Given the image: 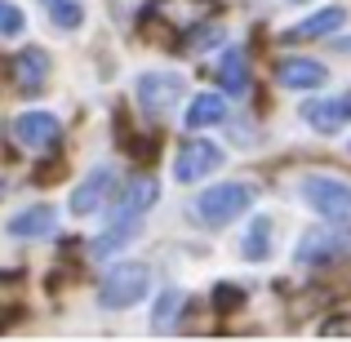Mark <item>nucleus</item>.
I'll return each mask as SVG.
<instances>
[{"label":"nucleus","instance_id":"1","mask_svg":"<svg viewBox=\"0 0 351 342\" xmlns=\"http://www.w3.org/2000/svg\"><path fill=\"white\" fill-rule=\"evenodd\" d=\"M249 209H254V187H249V182H218V187L200 191V196L191 200V218H196L200 227H214V231L236 223Z\"/></svg>","mask_w":351,"mask_h":342},{"label":"nucleus","instance_id":"2","mask_svg":"<svg viewBox=\"0 0 351 342\" xmlns=\"http://www.w3.org/2000/svg\"><path fill=\"white\" fill-rule=\"evenodd\" d=\"M152 293V267L143 262H112V271L98 280V307L129 311Z\"/></svg>","mask_w":351,"mask_h":342},{"label":"nucleus","instance_id":"3","mask_svg":"<svg viewBox=\"0 0 351 342\" xmlns=\"http://www.w3.org/2000/svg\"><path fill=\"white\" fill-rule=\"evenodd\" d=\"M298 200L311 214H320L325 223L351 227V182L325 178V173H307V178L298 182Z\"/></svg>","mask_w":351,"mask_h":342},{"label":"nucleus","instance_id":"4","mask_svg":"<svg viewBox=\"0 0 351 342\" xmlns=\"http://www.w3.org/2000/svg\"><path fill=\"white\" fill-rule=\"evenodd\" d=\"M182 94H187V76H182V71L156 67V71H143V76L134 80V98H138V107H143L152 120L169 116L173 107L182 103Z\"/></svg>","mask_w":351,"mask_h":342},{"label":"nucleus","instance_id":"5","mask_svg":"<svg viewBox=\"0 0 351 342\" xmlns=\"http://www.w3.org/2000/svg\"><path fill=\"white\" fill-rule=\"evenodd\" d=\"M223 147L209 143V138H187V143L178 147V156H173V178L178 182H205L209 173H218V164H223Z\"/></svg>","mask_w":351,"mask_h":342},{"label":"nucleus","instance_id":"6","mask_svg":"<svg viewBox=\"0 0 351 342\" xmlns=\"http://www.w3.org/2000/svg\"><path fill=\"white\" fill-rule=\"evenodd\" d=\"M112 191H116V173H112V164H94V169H89L85 178L76 182V191H71V200H67L71 218H94L98 209L112 200Z\"/></svg>","mask_w":351,"mask_h":342},{"label":"nucleus","instance_id":"7","mask_svg":"<svg viewBox=\"0 0 351 342\" xmlns=\"http://www.w3.org/2000/svg\"><path fill=\"white\" fill-rule=\"evenodd\" d=\"M298 116L307 120L316 134H343V129L351 125V89H343V94H325V98H307V103L298 107Z\"/></svg>","mask_w":351,"mask_h":342},{"label":"nucleus","instance_id":"8","mask_svg":"<svg viewBox=\"0 0 351 342\" xmlns=\"http://www.w3.org/2000/svg\"><path fill=\"white\" fill-rule=\"evenodd\" d=\"M160 200V182L152 178V173H138L134 182H129L125 191H120V200L112 205V223H125V227H143V218L152 214V205Z\"/></svg>","mask_w":351,"mask_h":342},{"label":"nucleus","instance_id":"9","mask_svg":"<svg viewBox=\"0 0 351 342\" xmlns=\"http://www.w3.org/2000/svg\"><path fill=\"white\" fill-rule=\"evenodd\" d=\"M9 138H14L18 147H27V151H49V147L62 138V125H58L53 112H23V116H14V125H9Z\"/></svg>","mask_w":351,"mask_h":342},{"label":"nucleus","instance_id":"10","mask_svg":"<svg viewBox=\"0 0 351 342\" xmlns=\"http://www.w3.org/2000/svg\"><path fill=\"white\" fill-rule=\"evenodd\" d=\"M5 231L14 240H49V236H58V209L53 205H27L5 223Z\"/></svg>","mask_w":351,"mask_h":342},{"label":"nucleus","instance_id":"11","mask_svg":"<svg viewBox=\"0 0 351 342\" xmlns=\"http://www.w3.org/2000/svg\"><path fill=\"white\" fill-rule=\"evenodd\" d=\"M347 245H351L347 231H307L293 249V258H298V267H320V262H334L338 254H347Z\"/></svg>","mask_w":351,"mask_h":342},{"label":"nucleus","instance_id":"12","mask_svg":"<svg viewBox=\"0 0 351 342\" xmlns=\"http://www.w3.org/2000/svg\"><path fill=\"white\" fill-rule=\"evenodd\" d=\"M276 80H280V89H289V94H307V89H320L329 80L325 62L316 58H285L280 67H276Z\"/></svg>","mask_w":351,"mask_h":342},{"label":"nucleus","instance_id":"13","mask_svg":"<svg viewBox=\"0 0 351 342\" xmlns=\"http://www.w3.org/2000/svg\"><path fill=\"white\" fill-rule=\"evenodd\" d=\"M347 27V9L343 5H325V9H316V14H307L298 27H289L285 32V40H320V36H338Z\"/></svg>","mask_w":351,"mask_h":342},{"label":"nucleus","instance_id":"14","mask_svg":"<svg viewBox=\"0 0 351 342\" xmlns=\"http://www.w3.org/2000/svg\"><path fill=\"white\" fill-rule=\"evenodd\" d=\"M218 89L232 98H245L249 94V53L240 45H227L218 53Z\"/></svg>","mask_w":351,"mask_h":342},{"label":"nucleus","instance_id":"15","mask_svg":"<svg viewBox=\"0 0 351 342\" xmlns=\"http://www.w3.org/2000/svg\"><path fill=\"white\" fill-rule=\"evenodd\" d=\"M49 71H53V62H49L45 49H23L14 58V85L23 89V94H36V89L49 80Z\"/></svg>","mask_w":351,"mask_h":342},{"label":"nucleus","instance_id":"16","mask_svg":"<svg viewBox=\"0 0 351 342\" xmlns=\"http://www.w3.org/2000/svg\"><path fill=\"white\" fill-rule=\"evenodd\" d=\"M156 14L178 27H191V23H205L209 14H218V0H156Z\"/></svg>","mask_w":351,"mask_h":342},{"label":"nucleus","instance_id":"17","mask_svg":"<svg viewBox=\"0 0 351 342\" xmlns=\"http://www.w3.org/2000/svg\"><path fill=\"white\" fill-rule=\"evenodd\" d=\"M187 129H209V125H223L227 120V98L223 94H196L187 103Z\"/></svg>","mask_w":351,"mask_h":342},{"label":"nucleus","instance_id":"18","mask_svg":"<svg viewBox=\"0 0 351 342\" xmlns=\"http://www.w3.org/2000/svg\"><path fill=\"white\" fill-rule=\"evenodd\" d=\"M240 258H249V262H267V258H271V218L267 214H254V223L245 227Z\"/></svg>","mask_w":351,"mask_h":342},{"label":"nucleus","instance_id":"19","mask_svg":"<svg viewBox=\"0 0 351 342\" xmlns=\"http://www.w3.org/2000/svg\"><path fill=\"white\" fill-rule=\"evenodd\" d=\"M182 307H187V293H182V289H160L156 311H152V329H156V334H169V329L178 325Z\"/></svg>","mask_w":351,"mask_h":342},{"label":"nucleus","instance_id":"20","mask_svg":"<svg viewBox=\"0 0 351 342\" xmlns=\"http://www.w3.org/2000/svg\"><path fill=\"white\" fill-rule=\"evenodd\" d=\"M40 9L58 32H80L85 27V5L80 0H40Z\"/></svg>","mask_w":351,"mask_h":342},{"label":"nucleus","instance_id":"21","mask_svg":"<svg viewBox=\"0 0 351 342\" xmlns=\"http://www.w3.org/2000/svg\"><path fill=\"white\" fill-rule=\"evenodd\" d=\"M27 32V14L14 0H0V40H18Z\"/></svg>","mask_w":351,"mask_h":342},{"label":"nucleus","instance_id":"22","mask_svg":"<svg viewBox=\"0 0 351 342\" xmlns=\"http://www.w3.org/2000/svg\"><path fill=\"white\" fill-rule=\"evenodd\" d=\"M218 40H223V23H209L205 32L191 40V49H209V45H218Z\"/></svg>","mask_w":351,"mask_h":342},{"label":"nucleus","instance_id":"23","mask_svg":"<svg viewBox=\"0 0 351 342\" xmlns=\"http://www.w3.org/2000/svg\"><path fill=\"white\" fill-rule=\"evenodd\" d=\"M214 302H245V293L232 289V284H218V289H214Z\"/></svg>","mask_w":351,"mask_h":342},{"label":"nucleus","instance_id":"24","mask_svg":"<svg viewBox=\"0 0 351 342\" xmlns=\"http://www.w3.org/2000/svg\"><path fill=\"white\" fill-rule=\"evenodd\" d=\"M298 5H302V0H298Z\"/></svg>","mask_w":351,"mask_h":342}]
</instances>
